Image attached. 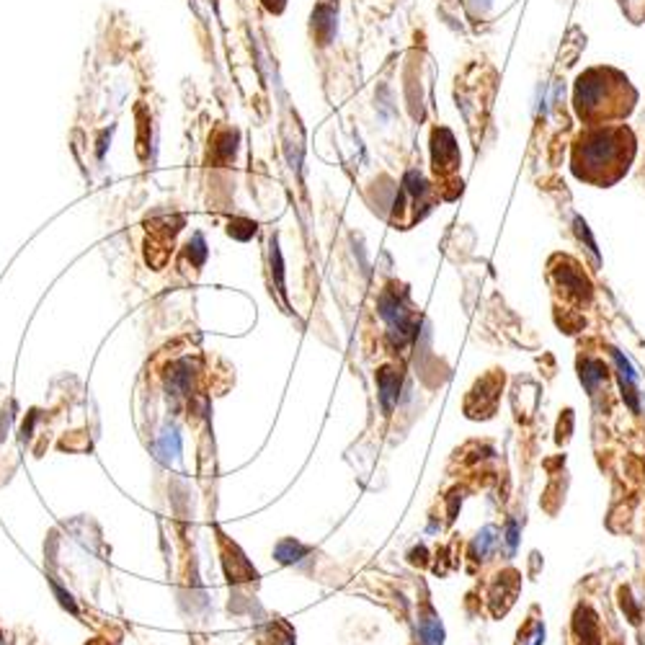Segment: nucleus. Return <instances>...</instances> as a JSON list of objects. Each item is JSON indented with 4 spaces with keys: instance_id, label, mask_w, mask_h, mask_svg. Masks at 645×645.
<instances>
[{
    "instance_id": "f257e3e1",
    "label": "nucleus",
    "mask_w": 645,
    "mask_h": 645,
    "mask_svg": "<svg viewBox=\"0 0 645 645\" xmlns=\"http://www.w3.org/2000/svg\"><path fill=\"white\" fill-rule=\"evenodd\" d=\"M633 160V135L630 129H596L576 145L573 168L578 179L593 183H609L620 179Z\"/></svg>"
},
{
    "instance_id": "f03ea898",
    "label": "nucleus",
    "mask_w": 645,
    "mask_h": 645,
    "mask_svg": "<svg viewBox=\"0 0 645 645\" xmlns=\"http://www.w3.org/2000/svg\"><path fill=\"white\" fill-rule=\"evenodd\" d=\"M609 78V70H591L578 78V88H576V106H578V114L581 119H599V117H609L607 111V104L604 101H614V104L630 111L633 106L622 104V93L630 91V85L622 75L614 78V83L607 80Z\"/></svg>"
},
{
    "instance_id": "7ed1b4c3",
    "label": "nucleus",
    "mask_w": 645,
    "mask_h": 645,
    "mask_svg": "<svg viewBox=\"0 0 645 645\" xmlns=\"http://www.w3.org/2000/svg\"><path fill=\"white\" fill-rule=\"evenodd\" d=\"M377 385H380V400L385 411H392V405L398 400V387H400V377L395 370H380L377 372Z\"/></svg>"
},
{
    "instance_id": "20e7f679",
    "label": "nucleus",
    "mask_w": 645,
    "mask_h": 645,
    "mask_svg": "<svg viewBox=\"0 0 645 645\" xmlns=\"http://www.w3.org/2000/svg\"><path fill=\"white\" fill-rule=\"evenodd\" d=\"M155 455H158V460H163V462H170V460H179L181 455V436L176 429H166L163 434H160L158 444H155Z\"/></svg>"
},
{
    "instance_id": "39448f33",
    "label": "nucleus",
    "mask_w": 645,
    "mask_h": 645,
    "mask_svg": "<svg viewBox=\"0 0 645 645\" xmlns=\"http://www.w3.org/2000/svg\"><path fill=\"white\" fill-rule=\"evenodd\" d=\"M444 640V630L442 622L436 620L434 614H426L418 620V643L421 645H442Z\"/></svg>"
},
{
    "instance_id": "423d86ee",
    "label": "nucleus",
    "mask_w": 645,
    "mask_h": 645,
    "mask_svg": "<svg viewBox=\"0 0 645 645\" xmlns=\"http://www.w3.org/2000/svg\"><path fill=\"white\" fill-rule=\"evenodd\" d=\"M274 555H276V561L279 563H299L307 555V547L305 545H299L297 540H282L279 545H276Z\"/></svg>"
},
{
    "instance_id": "0eeeda50",
    "label": "nucleus",
    "mask_w": 645,
    "mask_h": 645,
    "mask_svg": "<svg viewBox=\"0 0 645 645\" xmlns=\"http://www.w3.org/2000/svg\"><path fill=\"white\" fill-rule=\"evenodd\" d=\"M581 380L589 390H593V387L604 380V367L599 364V361H583L581 364Z\"/></svg>"
},
{
    "instance_id": "6e6552de",
    "label": "nucleus",
    "mask_w": 645,
    "mask_h": 645,
    "mask_svg": "<svg viewBox=\"0 0 645 645\" xmlns=\"http://www.w3.org/2000/svg\"><path fill=\"white\" fill-rule=\"evenodd\" d=\"M493 527H486L480 534H477V540H475V550L480 552V555H486L488 550H490V545H493Z\"/></svg>"
},
{
    "instance_id": "1a4fd4ad",
    "label": "nucleus",
    "mask_w": 645,
    "mask_h": 645,
    "mask_svg": "<svg viewBox=\"0 0 645 645\" xmlns=\"http://www.w3.org/2000/svg\"><path fill=\"white\" fill-rule=\"evenodd\" d=\"M54 591H57V596H60V602H63L65 607H67V609H70V612H75V604H73V599H70V596H67V593H65L63 589H60V586H57V583H54Z\"/></svg>"
},
{
    "instance_id": "9d476101",
    "label": "nucleus",
    "mask_w": 645,
    "mask_h": 645,
    "mask_svg": "<svg viewBox=\"0 0 645 645\" xmlns=\"http://www.w3.org/2000/svg\"><path fill=\"white\" fill-rule=\"evenodd\" d=\"M506 542H508V545H511V547L517 545V524H514V521L508 524V537H506Z\"/></svg>"
}]
</instances>
